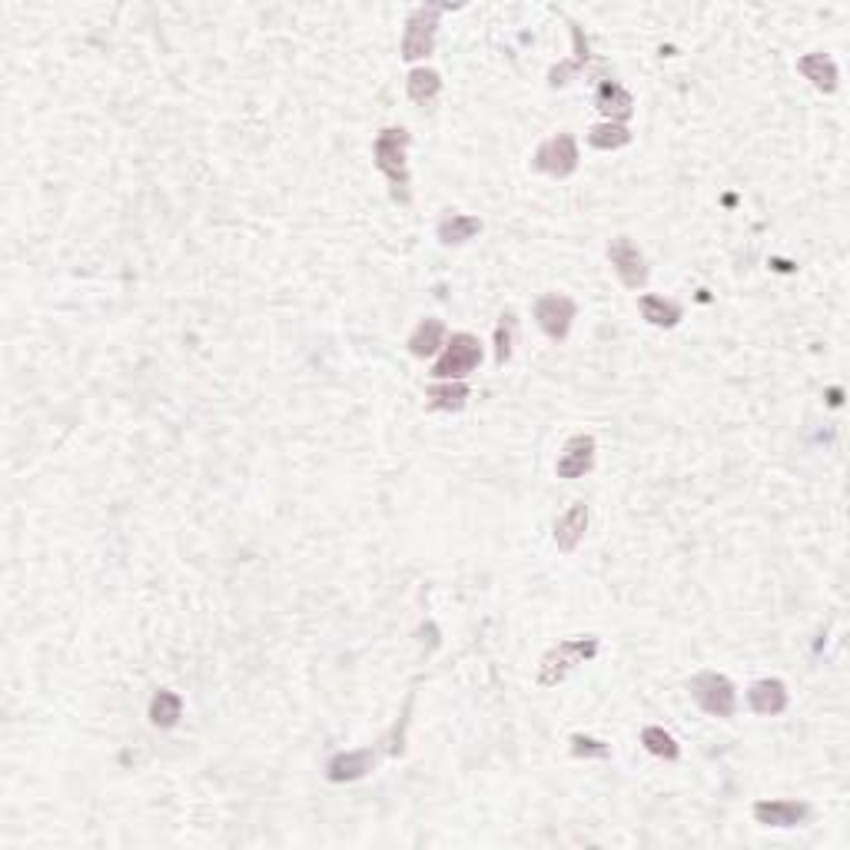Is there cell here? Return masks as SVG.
Returning a JSON list of instances; mask_svg holds the SVG:
<instances>
[{
  "label": "cell",
  "mask_w": 850,
  "mask_h": 850,
  "mask_svg": "<svg viewBox=\"0 0 850 850\" xmlns=\"http://www.w3.org/2000/svg\"><path fill=\"white\" fill-rule=\"evenodd\" d=\"M406 150H409V130L402 127H386L372 143V157H376V167L386 173V180L392 183V196L399 203H409V163H406Z\"/></svg>",
  "instance_id": "1"
},
{
  "label": "cell",
  "mask_w": 850,
  "mask_h": 850,
  "mask_svg": "<svg viewBox=\"0 0 850 850\" xmlns=\"http://www.w3.org/2000/svg\"><path fill=\"white\" fill-rule=\"evenodd\" d=\"M595 655H598V638L592 635L558 641V645L542 658V665H538V684H542V688H555V684H562L568 678V671L575 665H585V661H592Z\"/></svg>",
  "instance_id": "2"
},
{
  "label": "cell",
  "mask_w": 850,
  "mask_h": 850,
  "mask_svg": "<svg viewBox=\"0 0 850 850\" xmlns=\"http://www.w3.org/2000/svg\"><path fill=\"white\" fill-rule=\"evenodd\" d=\"M479 362H482L479 339L469 333H452V339H445V352L435 362L432 376L439 382H462L465 376H472L479 369Z\"/></svg>",
  "instance_id": "3"
},
{
  "label": "cell",
  "mask_w": 850,
  "mask_h": 850,
  "mask_svg": "<svg viewBox=\"0 0 850 850\" xmlns=\"http://www.w3.org/2000/svg\"><path fill=\"white\" fill-rule=\"evenodd\" d=\"M691 698L694 704L711 714V718H731L734 711H738V691H734V684L718 675V671H701V675L691 678Z\"/></svg>",
  "instance_id": "4"
},
{
  "label": "cell",
  "mask_w": 850,
  "mask_h": 850,
  "mask_svg": "<svg viewBox=\"0 0 850 850\" xmlns=\"http://www.w3.org/2000/svg\"><path fill=\"white\" fill-rule=\"evenodd\" d=\"M442 10H445V4H425V7L412 10V17L406 20V34H402V57L422 60V57L432 54Z\"/></svg>",
  "instance_id": "5"
},
{
  "label": "cell",
  "mask_w": 850,
  "mask_h": 850,
  "mask_svg": "<svg viewBox=\"0 0 850 850\" xmlns=\"http://www.w3.org/2000/svg\"><path fill=\"white\" fill-rule=\"evenodd\" d=\"M532 167L545 176H555V180H565L578 170V143L572 133H555L548 137L542 147L535 150Z\"/></svg>",
  "instance_id": "6"
},
{
  "label": "cell",
  "mask_w": 850,
  "mask_h": 850,
  "mask_svg": "<svg viewBox=\"0 0 850 850\" xmlns=\"http://www.w3.org/2000/svg\"><path fill=\"white\" fill-rule=\"evenodd\" d=\"M535 323L542 326V333L552 342H562L568 333H572L575 303L562 293H548L535 303Z\"/></svg>",
  "instance_id": "7"
},
{
  "label": "cell",
  "mask_w": 850,
  "mask_h": 850,
  "mask_svg": "<svg viewBox=\"0 0 850 850\" xmlns=\"http://www.w3.org/2000/svg\"><path fill=\"white\" fill-rule=\"evenodd\" d=\"M608 259L611 266H615V273L621 279V286L628 289H641L648 283V266H645V256H641V250L635 243L628 240V236H615V240L608 243Z\"/></svg>",
  "instance_id": "8"
},
{
  "label": "cell",
  "mask_w": 850,
  "mask_h": 850,
  "mask_svg": "<svg viewBox=\"0 0 850 850\" xmlns=\"http://www.w3.org/2000/svg\"><path fill=\"white\" fill-rule=\"evenodd\" d=\"M595 469V439L592 435H572V439L565 442L562 455H558V479H585L588 472Z\"/></svg>",
  "instance_id": "9"
},
{
  "label": "cell",
  "mask_w": 850,
  "mask_h": 850,
  "mask_svg": "<svg viewBox=\"0 0 850 850\" xmlns=\"http://www.w3.org/2000/svg\"><path fill=\"white\" fill-rule=\"evenodd\" d=\"M754 821L764 827H801L811 821V804L804 801H758Z\"/></svg>",
  "instance_id": "10"
},
{
  "label": "cell",
  "mask_w": 850,
  "mask_h": 850,
  "mask_svg": "<svg viewBox=\"0 0 850 850\" xmlns=\"http://www.w3.org/2000/svg\"><path fill=\"white\" fill-rule=\"evenodd\" d=\"M376 761H379V751H372V748H362V751H342V754H336L333 761H329V781H336V784H342V781H359V777H366L372 767H376Z\"/></svg>",
  "instance_id": "11"
},
{
  "label": "cell",
  "mask_w": 850,
  "mask_h": 850,
  "mask_svg": "<svg viewBox=\"0 0 850 850\" xmlns=\"http://www.w3.org/2000/svg\"><path fill=\"white\" fill-rule=\"evenodd\" d=\"M787 684L777 681V678H761L751 684L748 691V704L754 714H764V718H774V714H781L787 708Z\"/></svg>",
  "instance_id": "12"
},
{
  "label": "cell",
  "mask_w": 850,
  "mask_h": 850,
  "mask_svg": "<svg viewBox=\"0 0 850 850\" xmlns=\"http://www.w3.org/2000/svg\"><path fill=\"white\" fill-rule=\"evenodd\" d=\"M585 528H588V505L572 502L555 522V545L562 548V552H575L578 542L585 538Z\"/></svg>",
  "instance_id": "13"
},
{
  "label": "cell",
  "mask_w": 850,
  "mask_h": 850,
  "mask_svg": "<svg viewBox=\"0 0 850 850\" xmlns=\"http://www.w3.org/2000/svg\"><path fill=\"white\" fill-rule=\"evenodd\" d=\"M595 107L605 113L608 123H625V120H631V113H635V100H631V93L621 84L605 80L595 93Z\"/></svg>",
  "instance_id": "14"
},
{
  "label": "cell",
  "mask_w": 850,
  "mask_h": 850,
  "mask_svg": "<svg viewBox=\"0 0 850 850\" xmlns=\"http://www.w3.org/2000/svg\"><path fill=\"white\" fill-rule=\"evenodd\" d=\"M797 74H801L804 80H811L821 93H834L837 80H841L837 64L827 54H804L801 60H797Z\"/></svg>",
  "instance_id": "15"
},
{
  "label": "cell",
  "mask_w": 850,
  "mask_h": 850,
  "mask_svg": "<svg viewBox=\"0 0 850 850\" xmlns=\"http://www.w3.org/2000/svg\"><path fill=\"white\" fill-rule=\"evenodd\" d=\"M638 309H641V316H645L648 323L658 326V329H675L681 323V316H684V309L675 303V299H665V296H655V293L641 296Z\"/></svg>",
  "instance_id": "16"
},
{
  "label": "cell",
  "mask_w": 850,
  "mask_h": 850,
  "mask_svg": "<svg viewBox=\"0 0 850 850\" xmlns=\"http://www.w3.org/2000/svg\"><path fill=\"white\" fill-rule=\"evenodd\" d=\"M475 233H482V220L469 213H445L439 220V240L445 246H462L469 243Z\"/></svg>",
  "instance_id": "17"
},
{
  "label": "cell",
  "mask_w": 850,
  "mask_h": 850,
  "mask_svg": "<svg viewBox=\"0 0 850 850\" xmlns=\"http://www.w3.org/2000/svg\"><path fill=\"white\" fill-rule=\"evenodd\" d=\"M445 346V326L442 319H422V323L416 326V333L409 336V352L416 359H429L435 356Z\"/></svg>",
  "instance_id": "18"
},
{
  "label": "cell",
  "mask_w": 850,
  "mask_h": 850,
  "mask_svg": "<svg viewBox=\"0 0 850 850\" xmlns=\"http://www.w3.org/2000/svg\"><path fill=\"white\" fill-rule=\"evenodd\" d=\"M183 718V698L176 691H157L150 701V724L153 728H176V721Z\"/></svg>",
  "instance_id": "19"
},
{
  "label": "cell",
  "mask_w": 850,
  "mask_h": 850,
  "mask_svg": "<svg viewBox=\"0 0 850 850\" xmlns=\"http://www.w3.org/2000/svg\"><path fill=\"white\" fill-rule=\"evenodd\" d=\"M425 399H429V409L459 412L465 402H469V386H465V382H435V386L425 392Z\"/></svg>",
  "instance_id": "20"
},
{
  "label": "cell",
  "mask_w": 850,
  "mask_h": 850,
  "mask_svg": "<svg viewBox=\"0 0 850 850\" xmlns=\"http://www.w3.org/2000/svg\"><path fill=\"white\" fill-rule=\"evenodd\" d=\"M572 44H575V57L565 60V64L552 67V74H548V84H552V87H565L568 80H572L578 70L585 67V60H588V40L582 37V27H575V24H572Z\"/></svg>",
  "instance_id": "21"
},
{
  "label": "cell",
  "mask_w": 850,
  "mask_h": 850,
  "mask_svg": "<svg viewBox=\"0 0 850 850\" xmlns=\"http://www.w3.org/2000/svg\"><path fill=\"white\" fill-rule=\"evenodd\" d=\"M406 90H409V100H412V103H419V107H429V103L439 97L442 77L435 74V70H429V67H416V70L409 74Z\"/></svg>",
  "instance_id": "22"
},
{
  "label": "cell",
  "mask_w": 850,
  "mask_h": 850,
  "mask_svg": "<svg viewBox=\"0 0 850 850\" xmlns=\"http://www.w3.org/2000/svg\"><path fill=\"white\" fill-rule=\"evenodd\" d=\"M641 744H645V751L655 754V758H665V761H678V758H681L678 741L671 738L665 728H655V724L641 731Z\"/></svg>",
  "instance_id": "23"
},
{
  "label": "cell",
  "mask_w": 850,
  "mask_h": 850,
  "mask_svg": "<svg viewBox=\"0 0 850 850\" xmlns=\"http://www.w3.org/2000/svg\"><path fill=\"white\" fill-rule=\"evenodd\" d=\"M588 143H592L595 150H621L631 143V130L625 123H601V127L588 133Z\"/></svg>",
  "instance_id": "24"
},
{
  "label": "cell",
  "mask_w": 850,
  "mask_h": 850,
  "mask_svg": "<svg viewBox=\"0 0 850 850\" xmlns=\"http://www.w3.org/2000/svg\"><path fill=\"white\" fill-rule=\"evenodd\" d=\"M512 339H515V316L505 313L499 319V329H495V362L505 366L512 359Z\"/></svg>",
  "instance_id": "25"
},
{
  "label": "cell",
  "mask_w": 850,
  "mask_h": 850,
  "mask_svg": "<svg viewBox=\"0 0 850 850\" xmlns=\"http://www.w3.org/2000/svg\"><path fill=\"white\" fill-rule=\"evenodd\" d=\"M572 754H575V758H598V761H608V758H611V748H608V744L595 741V738H582V734H575V738H572Z\"/></svg>",
  "instance_id": "26"
}]
</instances>
